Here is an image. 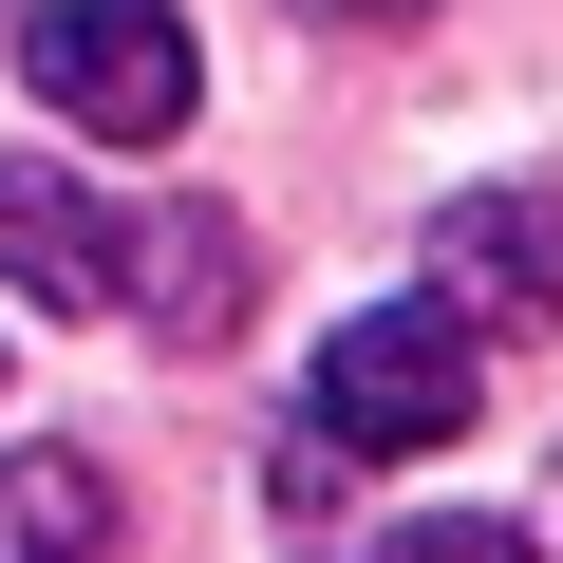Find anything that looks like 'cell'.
<instances>
[{
    "mask_svg": "<svg viewBox=\"0 0 563 563\" xmlns=\"http://www.w3.org/2000/svg\"><path fill=\"white\" fill-rule=\"evenodd\" d=\"M282 20H432V0H282Z\"/></svg>",
    "mask_w": 563,
    "mask_h": 563,
    "instance_id": "ba28073f",
    "label": "cell"
},
{
    "mask_svg": "<svg viewBox=\"0 0 563 563\" xmlns=\"http://www.w3.org/2000/svg\"><path fill=\"white\" fill-rule=\"evenodd\" d=\"M376 563H526V526H488V507H413V526H376Z\"/></svg>",
    "mask_w": 563,
    "mask_h": 563,
    "instance_id": "52a82bcc",
    "label": "cell"
},
{
    "mask_svg": "<svg viewBox=\"0 0 563 563\" xmlns=\"http://www.w3.org/2000/svg\"><path fill=\"white\" fill-rule=\"evenodd\" d=\"M20 95H57V132H95V151H169L207 113V57H188L169 0H38L20 20Z\"/></svg>",
    "mask_w": 563,
    "mask_h": 563,
    "instance_id": "7a4b0ae2",
    "label": "cell"
},
{
    "mask_svg": "<svg viewBox=\"0 0 563 563\" xmlns=\"http://www.w3.org/2000/svg\"><path fill=\"white\" fill-rule=\"evenodd\" d=\"M432 301H451L470 339L563 320V188H470V207L432 225Z\"/></svg>",
    "mask_w": 563,
    "mask_h": 563,
    "instance_id": "277c9868",
    "label": "cell"
},
{
    "mask_svg": "<svg viewBox=\"0 0 563 563\" xmlns=\"http://www.w3.org/2000/svg\"><path fill=\"white\" fill-rule=\"evenodd\" d=\"M244 301H263V244H244V207H113V320H151L169 357H207Z\"/></svg>",
    "mask_w": 563,
    "mask_h": 563,
    "instance_id": "3957f363",
    "label": "cell"
},
{
    "mask_svg": "<svg viewBox=\"0 0 563 563\" xmlns=\"http://www.w3.org/2000/svg\"><path fill=\"white\" fill-rule=\"evenodd\" d=\"M0 563H113V470L95 451H0Z\"/></svg>",
    "mask_w": 563,
    "mask_h": 563,
    "instance_id": "8992f818",
    "label": "cell"
},
{
    "mask_svg": "<svg viewBox=\"0 0 563 563\" xmlns=\"http://www.w3.org/2000/svg\"><path fill=\"white\" fill-rule=\"evenodd\" d=\"M488 413V339L451 320V301H376V320H339L320 339V376H301V432L357 470V451H451Z\"/></svg>",
    "mask_w": 563,
    "mask_h": 563,
    "instance_id": "6da1fadb",
    "label": "cell"
},
{
    "mask_svg": "<svg viewBox=\"0 0 563 563\" xmlns=\"http://www.w3.org/2000/svg\"><path fill=\"white\" fill-rule=\"evenodd\" d=\"M0 282L57 301V320H113V207L57 151H0Z\"/></svg>",
    "mask_w": 563,
    "mask_h": 563,
    "instance_id": "5b68a950",
    "label": "cell"
}]
</instances>
